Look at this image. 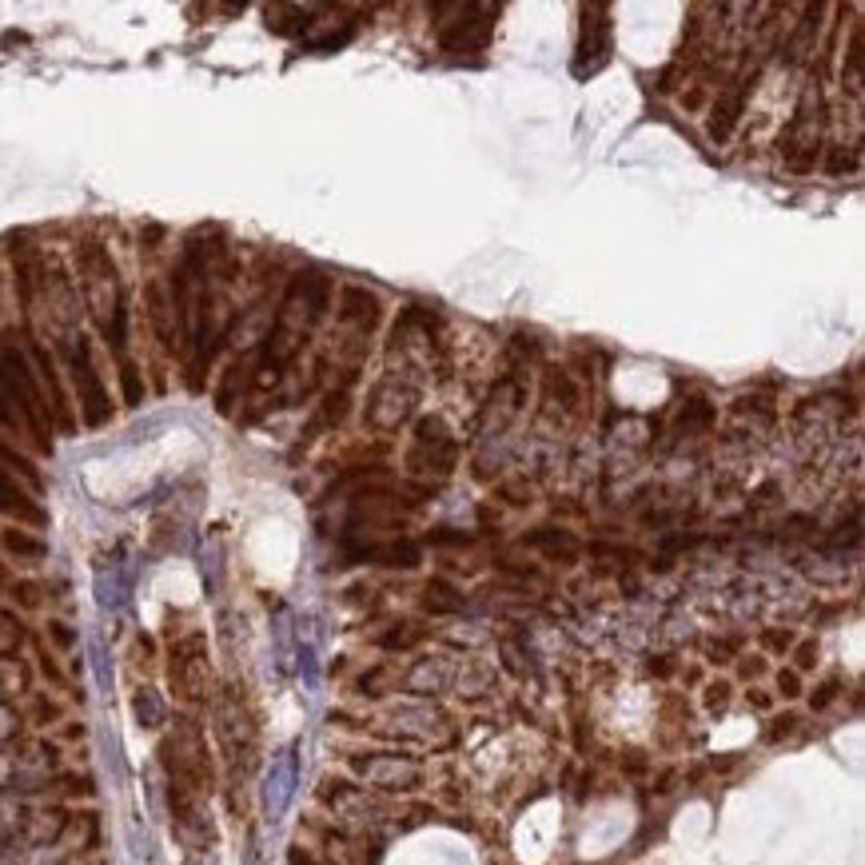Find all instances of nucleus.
Returning a JSON list of instances; mask_svg holds the SVG:
<instances>
[{
  "mask_svg": "<svg viewBox=\"0 0 865 865\" xmlns=\"http://www.w3.org/2000/svg\"><path fill=\"white\" fill-rule=\"evenodd\" d=\"M68 367H72V383H76V395H80V407H84V423H88V427L108 423L112 403H108V391H104V383H100V371H96V363H92V347H88L84 335L72 343Z\"/></svg>",
  "mask_w": 865,
  "mask_h": 865,
  "instance_id": "obj_1",
  "label": "nucleus"
},
{
  "mask_svg": "<svg viewBox=\"0 0 865 865\" xmlns=\"http://www.w3.org/2000/svg\"><path fill=\"white\" fill-rule=\"evenodd\" d=\"M582 36H578L575 76H594L610 60V20L606 8H582Z\"/></svg>",
  "mask_w": 865,
  "mask_h": 865,
  "instance_id": "obj_2",
  "label": "nucleus"
},
{
  "mask_svg": "<svg viewBox=\"0 0 865 865\" xmlns=\"http://www.w3.org/2000/svg\"><path fill=\"white\" fill-rule=\"evenodd\" d=\"M415 455L411 463H427L423 471H435V475H451L455 471V439L447 435V427L439 419H419L415 427Z\"/></svg>",
  "mask_w": 865,
  "mask_h": 865,
  "instance_id": "obj_3",
  "label": "nucleus"
},
{
  "mask_svg": "<svg viewBox=\"0 0 865 865\" xmlns=\"http://www.w3.org/2000/svg\"><path fill=\"white\" fill-rule=\"evenodd\" d=\"M467 20H455V28H443V48L447 52H471V48H483L491 28H495V16L499 8L495 4H475V8H463Z\"/></svg>",
  "mask_w": 865,
  "mask_h": 865,
  "instance_id": "obj_4",
  "label": "nucleus"
},
{
  "mask_svg": "<svg viewBox=\"0 0 865 865\" xmlns=\"http://www.w3.org/2000/svg\"><path fill=\"white\" fill-rule=\"evenodd\" d=\"M359 774L375 790H415L423 782V770L407 758H367V762H359Z\"/></svg>",
  "mask_w": 865,
  "mask_h": 865,
  "instance_id": "obj_5",
  "label": "nucleus"
},
{
  "mask_svg": "<svg viewBox=\"0 0 865 865\" xmlns=\"http://www.w3.org/2000/svg\"><path fill=\"white\" fill-rule=\"evenodd\" d=\"M0 515H12V519H24V523H44V511L24 495V487L0 471Z\"/></svg>",
  "mask_w": 865,
  "mask_h": 865,
  "instance_id": "obj_6",
  "label": "nucleus"
},
{
  "mask_svg": "<svg viewBox=\"0 0 865 865\" xmlns=\"http://www.w3.org/2000/svg\"><path fill=\"white\" fill-rule=\"evenodd\" d=\"M527 543H531V547H539V551H547L551 559H575V555H578L575 535H571V531H555V527H543V531H535Z\"/></svg>",
  "mask_w": 865,
  "mask_h": 865,
  "instance_id": "obj_7",
  "label": "nucleus"
},
{
  "mask_svg": "<svg viewBox=\"0 0 865 865\" xmlns=\"http://www.w3.org/2000/svg\"><path fill=\"white\" fill-rule=\"evenodd\" d=\"M738 116H742V88H738V92H730V96H722V100L714 104V120H710V132H714V140H726V136L734 132Z\"/></svg>",
  "mask_w": 865,
  "mask_h": 865,
  "instance_id": "obj_8",
  "label": "nucleus"
},
{
  "mask_svg": "<svg viewBox=\"0 0 865 865\" xmlns=\"http://www.w3.org/2000/svg\"><path fill=\"white\" fill-rule=\"evenodd\" d=\"M0 543H4V551H12V555H24V559H44V543H40V539H32V535H24V531H4V535H0Z\"/></svg>",
  "mask_w": 865,
  "mask_h": 865,
  "instance_id": "obj_9",
  "label": "nucleus"
},
{
  "mask_svg": "<svg viewBox=\"0 0 865 865\" xmlns=\"http://www.w3.org/2000/svg\"><path fill=\"white\" fill-rule=\"evenodd\" d=\"M120 379H124V399L136 407L140 399H144V387H140V371H136V363H120Z\"/></svg>",
  "mask_w": 865,
  "mask_h": 865,
  "instance_id": "obj_10",
  "label": "nucleus"
},
{
  "mask_svg": "<svg viewBox=\"0 0 865 865\" xmlns=\"http://www.w3.org/2000/svg\"><path fill=\"white\" fill-rule=\"evenodd\" d=\"M0 463H8V467H16L20 475H28V479L36 483V467H32V463H28V459H24L20 451H12V447H8L4 439H0Z\"/></svg>",
  "mask_w": 865,
  "mask_h": 865,
  "instance_id": "obj_11",
  "label": "nucleus"
},
{
  "mask_svg": "<svg viewBox=\"0 0 865 865\" xmlns=\"http://www.w3.org/2000/svg\"><path fill=\"white\" fill-rule=\"evenodd\" d=\"M778 686H782V694H790V698L798 694V678H794V674H782V678H778Z\"/></svg>",
  "mask_w": 865,
  "mask_h": 865,
  "instance_id": "obj_12",
  "label": "nucleus"
},
{
  "mask_svg": "<svg viewBox=\"0 0 865 865\" xmlns=\"http://www.w3.org/2000/svg\"><path fill=\"white\" fill-rule=\"evenodd\" d=\"M52 634H56V642H60V646H72V630H64L60 622H52Z\"/></svg>",
  "mask_w": 865,
  "mask_h": 865,
  "instance_id": "obj_13",
  "label": "nucleus"
}]
</instances>
